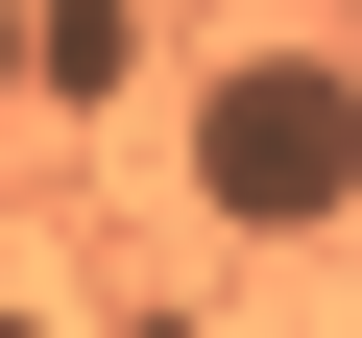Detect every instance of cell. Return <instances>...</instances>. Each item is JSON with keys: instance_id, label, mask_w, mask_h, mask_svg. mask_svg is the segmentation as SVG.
Returning <instances> with one entry per match:
<instances>
[{"instance_id": "6da1fadb", "label": "cell", "mask_w": 362, "mask_h": 338, "mask_svg": "<svg viewBox=\"0 0 362 338\" xmlns=\"http://www.w3.org/2000/svg\"><path fill=\"white\" fill-rule=\"evenodd\" d=\"M169 194L218 242H338L362 218V49H218L169 121Z\"/></svg>"}, {"instance_id": "7a4b0ae2", "label": "cell", "mask_w": 362, "mask_h": 338, "mask_svg": "<svg viewBox=\"0 0 362 338\" xmlns=\"http://www.w3.org/2000/svg\"><path fill=\"white\" fill-rule=\"evenodd\" d=\"M121 49H145V0H49V25H25V73H49V121H97V97H121Z\"/></svg>"}]
</instances>
